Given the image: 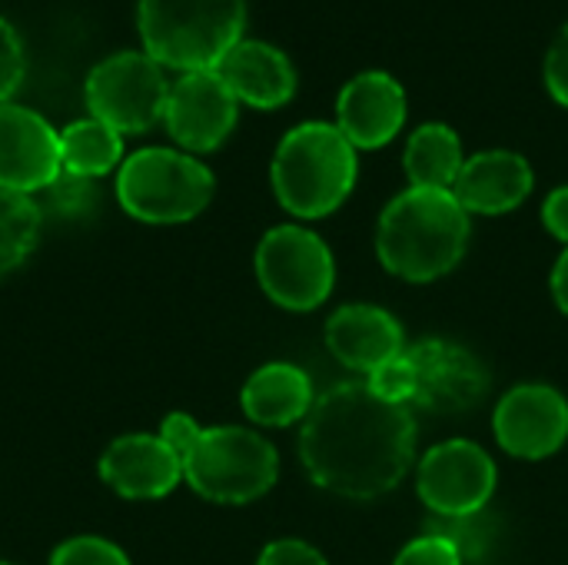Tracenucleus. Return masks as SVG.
I'll return each mask as SVG.
<instances>
[{"label": "nucleus", "mask_w": 568, "mask_h": 565, "mask_svg": "<svg viewBox=\"0 0 568 565\" xmlns=\"http://www.w3.org/2000/svg\"><path fill=\"white\" fill-rule=\"evenodd\" d=\"M416 460V416L379 400L366 383H339L316 396L300 430V463L310 480L343 500L393 493Z\"/></svg>", "instance_id": "1"}, {"label": "nucleus", "mask_w": 568, "mask_h": 565, "mask_svg": "<svg viewBox=\"0 0 568 565\" xmlns=\"http://www.w3.org/2000/svg\"><path fill=\"white\" fill-rule=\"evenodd\" d=\"M469 213L453 190L409 186L386 203L376 226L379 263L409 283H433L459 266L469 246Z\"/></svg>", "instance_id": "2"}, {"label": "nucleus", "mask_w": 568, "mask_h": 565, "mask_svg": "<svg viewBox=\"0 0 568 565\" xmlns=\"http://www.w3.org/2000/svg\"><path fill=\"white\" fill-rule=\"evenodd\" d=\"M356 176V147L326 120H306L286 130L270 167L280 206L300 220H320L339 210L353 193Z\"/></svg>", "instance_id": "3"}, {"label": "nucleus", "mask_w": 568, "mask_h": 565, "mask_svg": "<svg viewBox=\"0 0 568 565\" xmlns=\"http://www.w3.org/2000/svg\"><path fill=\"white\" fill-rule=\"evenodd\" d=\"M143 50L170 70H216L243 40L246 0H140Z\"/></svg>", "instance_id": "4"}, {"label": "nucleus", "mask_w": 568, "mask_h": 565, "mask_svg": "<svg viewBox=\"0 0 568 565\" xmlns=\"http://www.w3.org/2000/svg\"><path fill=\"white\" fill-rule=\"evenodd\" d=\"M216 180L193 153L170 147H143L116 170V200L126 216L150 226H176L196 220L213 200Z\"/></svg>", "instance_id": "5"}, {"label": "nucleus", "mask_w": 568, "mask_h": 565, "mask_svg": "<svg viewBox=\"0 0 568 565\" xmlns=\"http://www.w3.org/2000/svg\"><path fill=\"white\" fill-rule=\"evenodd\" d=\"M276 446L246 426H206L193 453L183 460V483L216 506L256 503L276 486Z\"/></svg>", "instance_id": "6"}, {"label": "nucleus", "mask_w": 568, "mask_h": 565, "mask_svg": "<svg viewBox=\"0 0 568 565\" xmlns=\"http://www.w3.org/2000/svg\"><path fill=\"white\" fill-rule=\"evenodd\" d=\"M253 266L263 293L276 306L293 313H310L323 306L336 286V260L329 243L300 223L266 230L256 246Z\"/></svg>", "instance_id": "7"}, {"label": "nucleus", "mask_w": 568, "mask_h": 565, "mask_svg": "<svg viewBox=\"0 0 568 565\" xmlns=\"http://www.w3.org/2000/svg\"><path fill=\"white\" fill-rule=\"evenodd\" d=\"M170 100V80L163 67L143 50H120L100 60L87 77L90 117L113 127L120 137L153 130Z\"/></svg>", "instance_id": "8"}, {"label": "nucleus", "mask_w": 568, "mask_h": 565, "mask_svg": "<svg viewBox=\"0 0 568 565\" xmlns=\"http://www.w3.org/2000/svg\"><path fill=\"white\" fill-rule=\"evenodd\" d=\"M416 486L433 516H473L483 513L496 493V463L483 446L449 440L423 456Z\"/></svg>", "instance_id": "9"}, {"label": "nucleus", "mask_w": 568, "mask_h": 565, "mask_svg": "<svg viewBox=\"0 0 568 565\" xmlns=\"http://www.w3.org/2000/svg\"><path fill=\"white\" fill-rule=\"evenodd\" d=\"M240 120V100L220 80L216 70L180 73L170 83V100L163 123L183 153H213L230 140Z\"/></svg>", "instance_id": "10"}, {"label": "nucleus", "mask_w": 568, "mask_h": 565, "mask_svg": "<svg viewBox=\"0 0 568 565\" xmlns=\"http://www.w3.org/2000/svg\"><path fill=\"white\" fill-rule=\"evenodd\" d=\"M406 356L416 370L413 403H419L429 413H443V416L469 413L489 393L486 363L473 350L453 340H439V336L419 340L406 350Z\"/></svg>", "instance_id": "11"}, {"label": "nucleus", "mask_w": 568, "mask_h": 565, "mask_svg": "<svg viewBox=\"0 0 568 565\" xmlns=\"http://www.w3.org/2000/svg\"><path fill=\"white\" fill-rule=\"evenodd\" d=\"M499 446L519 460H549L568 440L566 396L542 383L516 386L503 396L493 416Z\"/></svg>", "instance_id": "12"}, {"label": "nucleus", "mask_w": 568, "mask_h": 565, "mask_svg": "<svg viewBox=\"0 0 568 565\" xmlns=\"http://www.w3.org/2000/svg\"><path fill=\"white\" fill-rule=\"evenodd\" d=\"M60 170V133L37 110L0 103V190L43 193Z\"/></svg>", "instance_id": "13"}, {"label": "nucleus", "mask_w": 568, "mask_h": 565, "mask_svg": "<svg viewBox=\"0 0 568 565\" xmlns=\"http://www.w3.org/2000/svg\"><path fill=\"white\" fill-rule=\"evenodd\" d=\"M97 476L120 500L150 503L183 483V463L156 433H123L100 453Z\"/></svg>", "instance_id": "14"}, {"label": "nucleus", "mask_w": 568, "mask_h": 565, "mask_svg": "<svg viewBox=\"0 0 568 565\" xmlns=\"http://www.w3.org/2000/svg\"><path fill=\"white\" fill-rule=\"evenodd\" d=\"M409 113L406 87L386 70L356 73L336 100V127L356 150H376L389 143Z\"/></svg>", "instance_id": "15"}, {"label": "nucleus", "mask_w": 568, "mask_h": 565, "mask_svg": "<svg viewBox=\"0 0 568 565\" xmlns=\"http://www.w3.org/2000/svg\"><path fill=\"white\" fill-rule=\"evenodd\" d=\"M326 346L346 370L369 376L383 363L406 353V336L389 310L369 303H349L329 316Z\"/></svg>", "instance_id": "16"}, {"label": "nucleus", "mask_w": 568, "mask_h": 565, "mask_svg": "<svg viewBox=\"0 0 568 565\" xmlns=\"http://www.w3.org/2000/svg\"><path fill=\"white\" fill-rule=\"evenodd\" d=\"M532 193V167L516 150H479L466 157L453 196L466 213L499 216L516 210Z\"/></svg>", "instance_id": "17"}, {"label": "nucleus", "mask_w": 568, "mask_h": 565, "mask_svg": "<svg viewBox=\"0 0 568 565\" xmlns=\"http://www.w3.org/2000/svg\"><path fill=\"white\" fill-rule=\"evenodd\" d=\"M216 73L240 103H250L256 110H276L290 103L296 93L293 60L280 47L266 40H253V37H243L216 63Z\"/></svg>", "instance_id": "18"}, {"label": "nucleus", "mask_w": 568, "mask_h": 565, "mask_svg": "<svg viewBox=\"0 0 568 565\" xmlns=\"http://www.w3.org/2000/svg\"><path fill=\"white\" fill-rule=\"evenodd\" d=\"M316 403L310 376L293 363H266L260 366L240 393V406L253 426L286 430L303 423Z\"/></svg>", "instance_id": "19"}, {"label": "nucleus", "mask_w": 568, "mask_h": 565, "mask_svg": "<svg viewBox=\"0 0 568 565\" xmlns=\"http://www.w3.org/2000/svg\"><path fill=\"white\" fill-rule=\"evenodd\" d=\"M463 140L449 123L429 120L409 133L403 167L409 176V186L423 190H453L459 170H463Z\"/></svg>", "instance_id": "20"}, {"label": "nucleus", "mask_w": 568, "mask_h": 565, "mask_svg": "<svg viewBox=\"0 0 568 565\" xmlns=\"http://www.w3.org/2000/svg\"><path fill=\"white\" fill-rule=\"evenodd\" d=\"M123 160H126L123 157V137L93 117L73 120L60 130V167H63V173L97 180V176L120 170Z\"/></svg>", "instance_id": "21"}, {"label": "nucleus", "mask_w": 568, "mask_h": 565, "mask_svg": "<svg viewBox=\"0 0 568 565\" xmlns=\"http://www.w3.org/2000/svg\"><path fill=\"white\" fill-rule=\"evenodd\" d=\"M43 206L27 193L0 190V276L13 273L37 250Z\"/></svg>", "instance_id": "22"}, {"label": "nucleus", "mask_w": 568, "mask_h": 565, "mask_svg": "<svg viewBox=\"0 0 568 565\" xmlns=\"http://www.w3.org/2000/svg\"><path fill=\"white\" fill-rule=\"evenodd\" d=\"M426 533L446 539L463 556V563H479L496 546V519L486 516V509L473 516H433Z\"/></svg>", "instance_id": "23"}, {"label": "nucleus", "mask_w": 568, "mask_h": 565, "mask_svg": "<svg viewBox=\"0 0 568 565\" xmlns=\"http://www.w3.org/2000/svg\"><path fill=\"white\" fill-rule=\"evenodd\" d=\"M50 565H133L130 556L103 536H70L53 553Z\"/></svg>", "instance_id": "24"}, {"label": "nucleus", "mask_w": 568, "mask_h": 565, "mask_svg": "<svg viewBox=\"0 0 568 565\" xmlns=\"http://www.w3.org/2000/svg\"><path fill=\"white\" fill-rule=\"evenodd\" d=\"M366 386H369L379 400L396 403V406H406V403L416 400V370H413L409 356L399 353L396 360H389V363H383L376 373H369V376H366Z\"/></svg>", "instance_id": "25"}, {"label": "nucleus", "mask_w": 568, "mask_h": 565, "mask_svg": "<svg viewBox=\"0 0 568 565\" xmlns=\"http://www.w3.org/2000/svg\"><path fill=\"white\" fill-rule=\"evenodd\" d=\"M47 193V203L53 213L60 216H87L90 206H93V180H83V176H73V173H63L43 190Z\"/></svg>", "instance_id": "26"}, {"label": "nucleus", "mask_w": 568, "mask_h": 565, "mask_svg": "<svg viewBox=\"0 0 568 565\" xmlns=\"http://www.w3.org/2000/svg\"><path fill=\"white\" fill-rule=\"evenodd\" d=\"M27 73V57H23V40L20 33L0 17V103H7L17 87L23 83Z\"/></svg>", "instance_id": "27"}, {"label": "nucleus", "mask_w": 568, "mask_h": 565, "mask_svg": "<svg viewBox=\"0 0 568 565\" xmlns=\"http://www.w3.org/2000/svg\"><path fill=\"white\" fill-rule=\"evenodd\" d=\"M203 430H206V426H200L190 413L176 410V413H166V416H163V423H160L156 436H160V440L173 450V456L183 463V460L193 453V446L200 443Z\"/></svg>", "instance_id": "28"}, {"label": "nucleus", "mask_w": 568, "mask_h": 565, "mask_svg": "<svg viewBox=\"0 0 568 565\" xmlns=\"http://www.w3.org/2000/svg\"><path fill=\"white\" fill-rule=\"evenodd\" d=\"M393 565H466L463 556L439 536H419L409 546H403V553L396 556Z\"/></svg>", "instance_id": "29"}, {"label": "nucleus", "mask_w": 568, "mask_h": 565, "mask_svg": "<svg viewBox=\"0 0 568 565\" xmlns=\"http://www.w3.org/2000/svg\"><path fill=\"white\" fill-rule=\"evenodd\" d=\"M542 73H546L549 93H552L562 107H568V23L556 33V40L549 43Z\"/></svg>", "instance_id": "30"}, {"label": "nucleus", "mask_w": 568, "mask_h": 565, "mask_svg": "<svg viewBox=\"0 0 568 565\" xmlns=\"http://www.w3.org/2000/svg\"><path fill=\"white\" fill-rule=\"evenodd\" d=\"M256 565H329V563H326V556H323L320 549H313V546H310V543H303V539H276V543H270V546L260 553Z\"/></svg>", "instance_id": "31"}, {"label": "nucleus", "mask_w": 568, "mask_h": 565, "mask_svg": "<svg viewBox=\"0 0 568 565\" xmlns=\"http://www.w3.org/2000/svg\"><path fill=\"white\" fill-rule=\"evenodd\" d=\"M542 223H546V230L556 240H562L568 246V183L566 186H556L546 196V203H542Z\"/></svg>", "instance_id": "32"}, {"label": "nucleus", "mask_w": 568, "mask_h": 565, "mask_svg": "<svg viewBox=\"0 0 568 565\" xmlns=\"http://www.w3.org/2000/svg\"><path fill=\"white\" fill-rule=\"evenodd\" d=\"M552 296H556V306L568 316V246L562 250V256L556 260V270H552Z\"/></svg>", "instance_id": "33"}, {"label": "nucleus", "mask_w": 568, "mask_h": 565, "mask_svg": "<svg viewBox=\"0 0 568 565\" xmlns=\"http://www.w3.org/2000/svg\"><path fill=\"white\" fill-rule=\"evenodd\" d=\"M0 565H13V563H0Z\"/></svg>", "instance_id": "34"}]
</instances>
